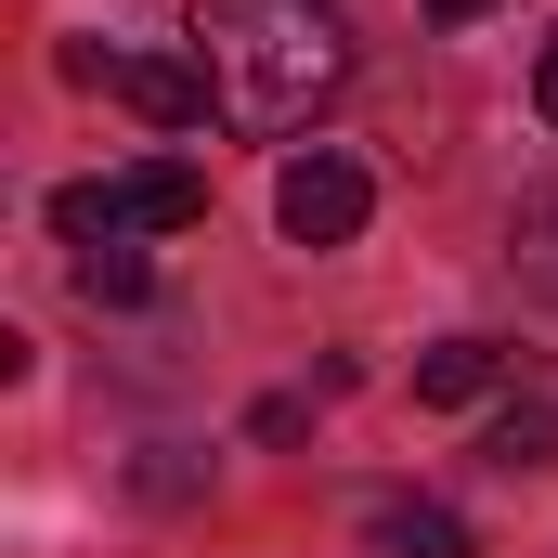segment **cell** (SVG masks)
I'll use <instances>...</instances> for the list:
<instances>
[{
  "instance_id": "cell-8",
  "label": "cell",
  "mask_w": 558,
  "mask_h": 558,
  "mask_svg": "<svg viewBox=\"0 0 558 558\" xmlns=\"http://www.w3.org/2000/svg\"><path fill=\"white\" fill-rule=\"evenodd\" d=\"M78 299H92V312H143V299H156V260H143L131 234H118V247H78Z\"/></svg>"
},
{
  "instance_id": "cell-9",
  "label": "cell",
  "mask_w": 558,
  "mask_h": 558,
  "mask_svg": "<svg viewBox=\"0 0 558 558\" xmlns=\"http://www.w3.org/2000/svg\"><path fill=\"white\" fill-rule=\"evenodd\" d=\"M481 454H494V468H558V403H507Z\"/></svg>"
},
{
  "instance_id": "cell-1",
  "label": "cell",
  "mask_w": 558,
  "mask_h": 558,
  "mask_svg": "<svg viewBox=\"0 0 558 558\" xmlns=\"http://www.w3.org/2000/svg\"><path fill=\"white\" fill-rule=\"evenodd\" d=\"M182 52L208 65V105L234 131H312L351 92V26L325 0H195Z\"/></svg>"
},
{
  "instance_id": "cell-6",
  "label": "cell",
  "mask_w": 558,
  "mask_h": 558,
  "mask_svg": "<svg viewBox=\"0 0 558 558\" xmlns=\"http://www.w3.org/2000/svg\"><path fill=\"white\" fill-rule=\"evenodd\" d=\"M494 390H507V351H494V338H441V351H416V403H441V416H454V403H494Z\"/></svg>"
},
{
  "instance_id": "cell-7",
  "label": "cell",
  "mask_w": 558,
  "mask_h": 558,
  "mask_svg": "<svg viewBox=\"0 0 558 558\" xmlns=\"http://www.w3.org/2000/svg\"><path fill=\"white\" fill-rule=\"evenodd\" d=\"M507 274L533 286V299H558V182L520 195V221H507Z\"/></svg>"
},
{
  "instance_id": "cell-4",
  "label": "cell",
  "mask_w": 558,
  "mask_h": 558,
  "mask_svg": "<svg viewBox=\"0 0 558 558\" xmlns=\"http://www.w3.org/2000/svg\"><path fill=\"white\" fill-rule=\"evenodd\" d=\"M274 221H286V247H351V234L377 221V169H364V156H338V143L286 156V182H274Z\"/></svg>"
},
{
  "instance_id": "cell-10",
  "label": "cell",
  "mask_w": 558,
  "mask_h": 558,
  "mask_svg": "<svg viewBox=\"0 0 558 558\" xmlns=\"http://www.w3.org/2000/svg\"><path fill=\"white\" fill-rule=\"evenodd\" d=\"M533 118L558 131V26H546V52H533Z\"/></svg>"
},
{
  "instance_id": "cell-3",
  "label": "cell",
  "mask_w": 558,
  "mask_h": 558,
  "mask_svg": "<svg viewBox=\"0 0 558 558\" xmlns=\"http://www.w3.org/2000/svg\"><path fill=\"white\" fill-rule=\"evenodd\" d=\"M65 78H78V92H118L143 131H208V118H221L195 52H92V39H78V52H65Z\"/></svg>"
},
{
  "instance_id": "cell-11",
  "label": "cell",
  "mask_w": 558,
  "mask_h": 558,
  "mask_svg": "<svg viewBox=\"0 0 558 558\" xmlns=\"http://www.w3.org/2000/svg\"><path fill=\"white\" fill-rule=\"evenodd\" d=\"M481 13H494V0H428V26H481Z\"/></svg>"
},
{
  "instance_id": "cell-5",
  "label": "cell",
  "mask_w": 558,
  "mask_h": 558,
  "mask_svg": "<svg viewBox=\"0 0 558 558\" xmlns=\"http://www.w3.org/2000/svg\"><path fill=\"white\" fill-rule=\"evenodd\" d=\"M377 558H481V533H468L441 494H390V507H377Z\"/></svg>"
},
{
  "instance_id": "cell-2",
  "label": "cell",
  "mask_w": 558,
  "mask_h": 558,
  "mask_svg": "<svg viewBox=\"0 0 558 558\" xmlns=\"http://www.w3.org/2000/svg\"><path fill=\"white\" fill-rule=\"evenodd\" d=\"M52 221H65L78 247H118V234H195V221H208V169H195V156H143V169H118V182H65Z\"/></svg>"
}]
</instances>
